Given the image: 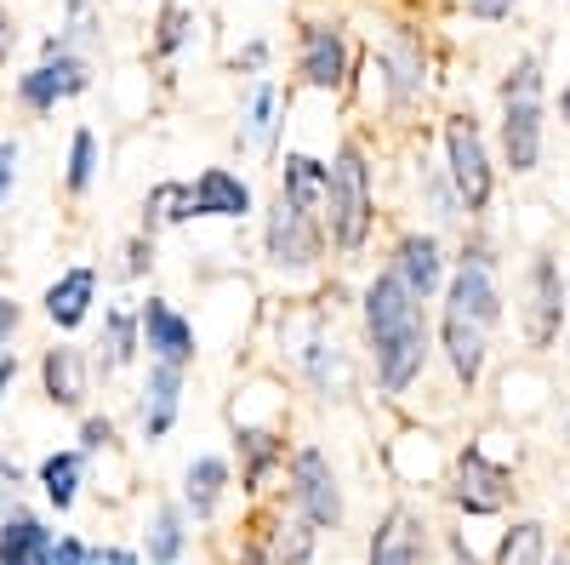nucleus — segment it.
I'll list each match as a JSON object with an SVG mask.
<instances>
[{
    "label": "nucleus",
    "instance_id": "6",
    "mask_svg": "<svg viewBox=\"0 0 570 565\" xmlns=\"http://www.w3.org/2000/svg\"><path fill=\"white\" fill-rule=\"evenodd\" d=\"M292 508L314 532H337L343 526V486H337V468L320 446H303L292 457Z\"/></svg>",
    "mask_w": 570,
    "mask_h": 565
},
{
    "label": "nucleus",
    "instance_id": "33",
    "mask_svg": "<svg viewBox=\"0 0 570 565\" xmlns=\"http://www.w3.org/2000/svg\"><path fill=\"white\" fill-rule=\"evenodd\" d=\"M542 559H548V532L537 520H519L497 548V565H542Z\"/></svg>",
    "mask_w": 570,
    "mask_h": 565
},
{
    "label": "nucleus",
    "instance_id": "30",
    "mask_svg": "<svg viewBox=\"0 0 570 565\" xmlns=\"http://www.w3.org/2000/svg\"><path fill=\"white\" fill-rule=\"evenodd\" d=\"M188 217H195V195H188V183H155L149 201H142V234L177 228Z\"/></svg>",
    "mask_w": 570,
    "mask_h": 565
},
{
    "label": "nucleus",
    "instance_id": "42",
    "mask_svg": "<svg viewBox=\"0 0 570 565\" xmlns=\"http://www.w3.org/2000/svg\"><path fill=\"white\" fill-rule=\"evenodd\" d=\"M513 12V0H468V18H480V23H502Z\"/></svg>",
    "mask_w": 570,
    "mask_h": 565
},
{
    "label": "nucleus",
    "instance_id": "13",
    "mask_svg": "<svg viewBox=\"0 0 570 565\" xmlns=\"http://www.w3.org/2000/svg\"><path fill=\"white\" fill-rule=\"evenodd\" d=\"M40 389H46V400H52L58 411L86 406V394H91V366H86V354H80L75 343H52V349L40 354Z\"/></svg>",
    "mask_w": 570,
    "mask_h": 565
},
{
    "label": "nucleus",
    "instance_id": "41",
    "mask_svg": "<svg viewBox=\"0 0 570 565\" xmlns=\"http://www.w3.org/2000/svg\"><path fill=\"white\" fill-rule=\"evenodd\" d=\"M12 183H18V144L7 137L0 144V206H7V195H12Z\"/></svg>",
    "mask_w": 570,
    "mask_h": 565
},
{
    "label": "nucleus",
    "instance_id": "15",
    "mask_svg": "<svg viewBox=\"0 0 570 565\" xmlns=\"http://www.w3.org/2000/svg\"><path fill=\"white\" fill-rule=\"evenodd\" d=\"M428 526L416 520L411 508H394L383 526H376L371 548H365V565H428Z\"/></svg>",
    "mask_w": 570,
    "mask_h": 565
},
{
    "label": "nucleus",
    "instance_id": "18",
    "mask_svg": "<svg viewBox=\"0 0 570 565\" xmlns=\"http://www.w3.org/2000/svg\"><path fill=\"white\" fill-rule=\"evenodd\" d=\"M440 338H445V360H451V371H456V383L473 389V383H480V371H485V354H491V325L462 320V314L445 309Z\"/></svg>",
    "mask_w": 570,
    "mask_h": 565
},
{
    "label": "nucleus",
    "instance_id": "31",
    "mask_svg": "<svg viewBox=\"0 0 570 565\" xmlns=\"http://www.w3.org/2000/svg\"><path fill=\"white\" fill-rule=\"evenodd\" d=\"M188 548V532H183V508L177 503H160L149 514V565H177Z\"/></svg>",
    "mask_w": 570,
    "mask_h": 565
},
{
    "label": "nucleus",
    "instance_id": "28",
    "mask_svg": "<svg viewBox=\"0 0 570 565\" xmlns=\"http://www.w3.org/2000/svg\"><path fill=\"white\" fill-rule=\"evenodd\" d=\"M137 349H142V338H137V314L109 309V314H104V332H98V371H104V377L126 371V366L137 360Z\"/></svg>",
    "mask_w": 570,
    "mask_h": 565
},
{
    "label": "nucleus",
    "instance_id": "37",
    "mask_svg": "<svg viewBox=\"0 0 570 565\" xmlns=\"http://www.w3.org/2000/svg\"><path fill=\"white\" fill-rule=\"evenodd\" d=\"M268 64H274V46H268V40H246L240 52H234V75H252V80H257Z\"/></svg>",
    "mask_w": 570,
    "mask_h": 565
},
{
    "label": "nucleus",
    "instance_id": "4",
    "mask_svg": "<svg viewBox=\"0 0 570 565\" xmlns=\"http://www.w3.org/2000/svg\"><path fill=\"white\" fill-rule=\"evenodd\" d=\"M297 80L308 91H343L354 80V40L337 18H308L297 29Z\"/></svg>",
    "mask_w": 570,
    "mask_h": 565
},
{
    "label": "nucleus",
    "instance_id": "38",
    "mask_svg": "<svg viewBox=\"0 0 570 565\" xmlns=\"http://www.w3.org/2000/svg\"><path fill=\"white\" fill-rule=\"evenodd\" d=\"M35 565H86V543L80 537H52V543L40 548Z\"/></svg>",
    "mask_w": 570,
    "mask_h": 565
},
{
    "label": "nucleus",
    "instance_id": "22",
    "mask_svg": "<svg viewBox=\"0 0 570 565\" xmlns=\"http://www.w3.org/2000/svg\"><path fill=\"white\" fill-rule=\"evenodd\" d=\"M285 104H292V98H285V91H279L268 75H257V80H252L246 104H240V149H268V144H274Z\"/></svg>",
    "mask_w": 570,
    "mask_h": 565
},
{
    "label": "nucleus",
    "instance_id": "8",
    "mask_svg": "<svg viewBox=\"0 0 570 565\" xmlns=\"http://www.w3.org/2000/svg\"><path fill=\"white\" fill-rule=\"evenodd\" d=\"M137 338H142V349H149V360H166V366H195V325H188L166 298H149L137 309Z\"/></svg>",
    "mask_w": 570,
    "mask_h": 565
},
{
    "label": "nucleus",
    "instance_id": "11",
    "mask_svg": "<svg viewBox=\"0 0 570 565\" xmlns=\"http://www.w3.org/2000/svg\"><path fill=\"white\" fill-rule=\"evenodd\" d=\"M559 320H564V280L553 269V257H537L525 274V338L531 349H548L559 338Z\"/></svg>",
    "mask_w": 570,
    "mask_h": 565
},
{
    "label": "nucleus",
    "instance_id": "23",
    "mask_svg": "<svg viewBox=\"0 0 570 565\" xmlns=\"http://www.w3.org/2000/svg\"><path fill=\"white\" fill-rule=\"evenodd\" d=\"M314 526L303 520V514H268L263 520V532H257V543H263V554L274 559V565H308L314 559Z\"/></svg>",
    "mask_w": 570,
    "mask_h": 565
},
{
    "label": "nucleus",
    "instance_id": "49",
    "mask_svg": "<svg viewBox=\"0 0 570 565\" xmlns=\"http://www.w3.org/2000/svg\"><path fill=\"white\" fill-rule=\"evenodd\" d=\"M564 565H570V559H564Z\"/></svg>",
    "mask_w": 570,
    "mask_h": 565
},
{
    "label": "nucleus",
    "instance_id": "19",
    "mask_svg": "<svg viewBox=\"0 0 570 565\" xmlns=\"http://www.w3.org/2000/svg\"><path fill=\"white\" fill-rule=\"evenodd\" d=\"M91 303H98V269H63L52 286H46V320L58 325V332H75V325L91 314Z\"/></svg>",
    "mask_w": 570,
    "mask_h": 565
},
{
    "label": "nucleus",
    "instance_id": "35",
    "mask_svg": "<svg viewBox=\"0 0 570 565\" xmlns=\"http://www.w3.org/2000/svg\"><path fill=\"white\" fill-rule=\"evenodd\" d=\"M502 98H542V58H537V52H525V58L508 69Z\"/></svg>",
    "mask_w": 570,
    "mask_h": 565
},
{
    "label": "nucleus",
    "instance_id": "26",
    "mask_svg": "<svg viewBox=\"0 0 570 565\" xmlns=\"http://www.w3.org/2000/svg\"><path fill=\"white\" fill-rule=\"evenodd\" d=\"M195 35H200V18H195V7H183V0H166V7L155 12L149 52H155L160 64H171V58H183L188 46H195Z\"/></svg>",
    "mask_w": 570,
    "mask_h": 565
},
{
    "label": "nucleus",
    "instance_id": "17",
    "mask_svg": "<svg viewBox=\"0 0 570 565\" xmlns=\"http://www.w3.org/2000/svg\"><path fill=\"white\" fill-rule=\"evenodd\" d=\"M188 195H195V217H252V183L234 177L228 166H206L195 183H188Z\"/></svg>",
    "mask_w": 570,
    "mask_h": 565
},
{
    "label": "nucleus",
    "instance_id": "7",
    "mask_svg": "<svg viewBox=\"0 0 570 565\" xmlns=\"http://www.w3.org/2000/svg\"><path fill=\"white\" fill-rule=\"evenodd\" d=\"M371 360H376V389H383V394H405L422 377V366H428V320L376 332L371 338Z\"/></svg>",
    "mask_w": 570,
    "mask_h": 565
},
{
    "label": "nucleus",
    "instance_id": "14",
    "mask_svg": "<svg viewBox=\"0 0 570 565\" xmlns=\"http://www.w3.org/2000/svg\"><path fill=\"white\" fill-rule=\"evenodd\" d=\"M502 155L513 172H537L542 160V98H502Z\"/></svg>",
    "mask_w": 570,
    "mask_h": 565
},
{
    "label": "nucleus",
    "instance_id": "32",
    "mask_svg": "<svg viewBox=\"0 0 570 565\" xmlns=\"http://www.w3.org/2000/svg\"><path fill=\"white\" fill-rule=\"evenodd\" d=\"M58 40L75 46V52H91V46H104V7H98V0H63Z\"/></svg>",
    "mask_w": 570,
    "mask_h": 565
},
{
    "label": "nucleus",
    "instance_id": "10",
    "mask_svg": "<svg viewBox=\"0 0 570 565\" xmlns=\"http://www.w3.org/2000/svg\"><path fill=\"white\" fill-rule=\"evenodd\" d=\"M451 497L468 508V514H497V508H508V497H513V475L502 462H491L485 451H462L456 457V486H451Z\"/></svg>",
    "mask_w": 570,
    "mask_h": 565
},
{
    "label": "nucleus",
    "instance_id": "46",
    "mask_svg": "<svg viewBox=\"0 0 570 565\" xmlns=\"http://www.w3.org/2000/svg\"><path fill=\"white\" fill-rule=\"evenodd\" d=\"M12 383H18V354H12V349H0V400L12 394Z\"/></svg>",
    "mask_w": 570,
    "mask_h": 565
},
{
    "label": "nucleus",
    "instance_id": "45",
    "mask_svg": "<svg viewBox=\"0 0 570 565\" xmlns=\"http://www.w3.org/2000/svg\"><path fill=\"white\" fill-rule=\"evenodd\" d=\"M0 491H7V497H18V491H23V468H18L12 457H0Z\"/></svg>",
    "mask_w": 570,
    "mask_h": 565
},
{
    "label": "nucleus",
    "instance_id": "24",
    "mask_svg": "<svg viewBox=\"0 0 570 565\" xmlns=\"http://www.w3.org/2000/svg\"><path fill=\"white\" fill-rule=\"evenodd\" d=\"M223 491H228V462H223V457L200 451L195 462L183 468V503H188V514H195V520H212L217 503H223Z\"/></svg>",
    "mask_w": 570,
    "mask_h": 565
},
{
    "label": "nucleus",
    "instance_id": "47",
    "mask_svg": "<svg viewBox=\"0 0 570 565\" xmlns=\"http://www.w3.org/2000/svg\"><path fill=\"white\" fill-rule=\"evenodd\" d=\"M0 274H12V241L0 234Z\"/></svg>",
    "mask_w": 570,
    "mask_h": 565
},
{
    "label": "nucleus",
    "instance_id": "2",
    "mask_svg": "<svg viewBox=\"0 0 570 565\" xmlns=\"http://www.w3.org/2000/svg\"><path fill=\"white\" fill-rule=\"evenodd\" d=\"M91 75H98V69H91V52H75V46H63L58 35H46L40 40V64L12 80V98L29 115H52L58 104L91 91Z\"/></svg>",
    "mask_w": 570,
    "mask_h": 565
},
{
    "label": "nucleus",
    "instance_id": "43",
    "mask_svg": "<svg viewBox=\"0 0 570 565\" xmlns=\"http://www.w3.org/2000/svg\"><path fill=\"white\" fill-rule=\"evenodd\" d=\"M18 325H23V309H18L7 292H0V349L12 343V332H18Z\"/></svg>",
    "mask_w": 570,
    "mask_h": 565
},
{
    "label": "nucleus",
    "instance_id": "20",
    "mask_svg": "<svg viewBox=\"0 0 570 565\" xmlns=\"http://www.w3.org/2000/svg\"><path fill=\"white\" fill-rule=\"evenodd\" d=\"M234 451H240V462H246V491H263L268 486V475L285 462V429L279 422H234Z\"/></svg>",
    "mask_w": 570,
    "mask_h": 565
},
{
    "label": "nucleus",
    "instance_id": "21",
    "mask_svg": "<svg viewBox=\"0 0 570 565\" xmlns=\"http://www.w3.org/2000/svg\"><path fill=\"white\" fill-rule=\"evenodd\" d=\"M389 269L405 280L416 298H434L440 280H445V252H440L434 234H405V241L394 246V263Z\"/></svg>",
    "mask_w": 570,
    "mask_h": 565
},
{
    "label": "nucleus",
    "instance_id": "39",
    "mask_svg": "<svg viewBox=\"0 0 570 565\" xmlns=\"http://www.w3.org/2000/svg\"><path fill=\"white\" fill-rule=\"evenodd\" d=\"M115 446V417H86L80 422V451H109Z\"/></svg>",
    "mask_w": 570,
    "mask_h": 565
},
{
    "label": "nucleus",
    "instance_id": "12",
    "mask_svg": "<svg viewBox=\"0 0 570 565\" xmlns=\"http://www.w3.org/2000/svg\"><path fill=\"white\" fill-rule=\"evenodd\" d=\"M297 371L308 377V389H314L320 400H343V394L354 389V366H348V354L331 343V338H320V325L297 343Z\"/></svg>",
    "mask_w": 570,
    "mask_h": 565
},
{
    "label": "nucleus",
    "instance_id": "50",
    "mask_svg": "<svg viewBox=\"0 0 570 565\" xmlns=\"http://www.w3.org/2000/svg\"><path fill=\"white\" fill-rule=\"evenodd\" d=\"M564 435H570V429H564Z\"/></svg>",
    "mask_w": 570,
    "mask_h": 565
},
{
    "label": "nucleus",
    "instance_id": "25",
    "mask_svg": "<svg viewBox=\"0 0 570 565\" xmlns=\"http://www.w3.org/2000/svg\"><path fill=\"white\" fill-rule=\"evenodd\" d=\"M325 177H331L325 160H314V155H285V160H279V195L320 217V212H325Z\"/></svg>",
    "mask_w": 570,
    "mask_h": 565
},
{
    "label": "nucleus",
    "instance_id": "40",
    "mask_svg": "<svg viewBox=\"0 0 570 565\" xmlns=\"http://www.w3.org/2000/svg\"><path fill=\"white\" fill-rule=\"evenodd\" d=\"M12 52H18V18H12L7 0H0V69L12 64Z\"/></svg>",
    "mask_w": 570,
    "mask_h": 565
},
{
    "label": "nucleus",
    "instance_id": "44",
    "mask_svg": "<svg viewBox=\"0 0 570 565\" xmlns=\"http://www.w3.org/2000/svg\"><path fill=\"white\" fill-rule=\"evenodd\" d=\"M86 565H142V559L131 548H115L109 543V548H86Z\"/></svg>",
    "mask_w": 570,
    "mask_h": 565
},
{
    "label": "nucleus",
    "instance_id": "36",
    "mask_svg": "<svg viewBox=\"0 0 570 565\" xmlns=\"http://www.w3.org/2000/svg\"><path fill=\"white\" fill-rule=\"evenodd\" d=\"M155 269V234H131V241H126V263H120V274H149Z\"/></svg>",
    "mask_w": 570,
    "mask_h": 565
},
{
    "label": "nucleus",
    "instance_id": "27",
    "mask_svg": "<svg viewBox=\"0 0 570 565\" xmlns=\"http://www.w3.org/2000/svg\"><path fill=\"white\" fill-rule=\"evenodd\" d=\"M46 543H52V532L29 508H7V520H0V565H35Z\"/></svg>",
    "mask_w": 570,
    "mask_h": 565
},
{
    "label": "nucleus",
    "instance_id": "1",
    "mask_svg": "<svg viewBox=\"0 0 570 565\" xmlns=\"http://www.w3.org/2000/svg\"><path fill=\"white\" fill-rule=\"evenodd\" d=\"M331 177H325V234H331V246H337L343 257L365 252L371 241V223H376V201H371V166H365V149L360 144H343L337 160H325Z\"/></svg>",
    "mask_w": 570,
    "mask_h": 565
},
{
    "label": "nucleus",
    "instance_id": "9",
    "mask_svg": "<svg viewBox=\"0 0 570 565\" xmlns=\"http://www.w3.org/2000/svg\"><path fill=\"white\" fill-rule=\"evenodd\" d=\"M177 411H183V366H166V360H149V377L137 389V429L142 440H166L177 429Z\"/></svg>",
    "mask_w": 570,
    "mask_h": 565
},
{
    "label": "nucleus",
    "instance_id": "3",
    "mask_svg": "<svg viewBox=\"0 0 570 565\" xmlns=\"http://www.w3.org/2000/svg\"><path fill=\"white\" fill-rule=\"evenodd\" d=\"M263 252L279 274H308L325 257V223L303 206H292L285 195H274L268 217H263Z\"/></svg>",
    "mask_w": 570,
    "mask_h": 565
},
{
    "label": "nucleus",
    "instance_id": "29",
    "mask_svg": "<svg viewBox=\"0 0 570 565\" xmlns=\"http://www.w3.org/2000/svg\"><path fill=\"white\" fill-rule=\"evenodd\" d=\"M80 480H86V451H52L40 462V491L52 508H75Z\"/></svg>",
    "mask_w": 570,
    "mask_h": 565
},
{
    "label": "nucleus",
    "instance_id": "5",
    "mask_svg": "<svg viewBox=\"0 0 570 565\" xmlns=\"http://www.w3.org/2000/svg\"><path fill=\"white\" fill-rule=\"evenodd\" d=\"M445 166H451V188L462 212H485L491 201V155H485V137L473 115H451L445 120Z\"/></svg>",
    "mask_w": 570,
    "mask_h": 565
},
{
    "label": "nucleus",
    "instance_id": "34",
    "mask_svg": "<svg viewBox=\"0 0 570 565\" xmlns=\"http://www.w3.org/2000/svg\"><path fill=\"white\" fill-rule=\"evenodd\" d=\"M63 183H69V195H86V188L98 183V131H91V126H80L69 137V172H63Z\"/></svg>",
    "mask_w": 570,
    "mask_h": 565
},
{
    "label": "nucleus",
    "instance_id": "48",
    "mask_svg": "<svg viewBox=\"0 0 570 565\" xmlns=\"http://www.w3.org/2000/svg\"><path fill=\"white\" fill-rule=\"evenodd\" d=\"M559 115H564V126H570V86H564V98H559Z\"/></svg>",
    "mask_w": 570,
    "mask_h": 565
},
{
    "label": "nucleus",
    "instance_id": "16",
    "mask_svg": "<svg viewBox=\"0 0 570 565\" xmlns=\"http://www.w3.org/2000/svg\"><path fill=\"white\" fill-rule=\"evenodd\" d=\"M445 309L462 314V320H480V325H497L502 314V298H497V280H491V263L480 257H462L451 292H445Z\"/></svg>",
    "mask_w": 570,
    "mask_h": 565
}]
</instances>
